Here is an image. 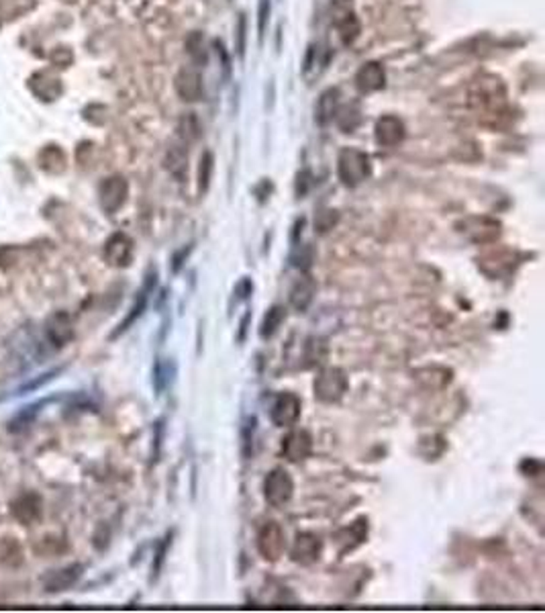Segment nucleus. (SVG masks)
Returning a JSON list of instances; mask_svg holds the SVG:
<instances>
[{
	"label": "nucleus",
	"mask_w": 545,
	"mask_h": 613,
	"mask_svg": "<svg viewBox=\"0 0 545 613\" xmlns=\"http://www.w3.org/2000/svg\"><path fill=\"white\" fill-rule=\"evenodd\" d=\"M451 374H453V372H451L449 368H444V366H431V368L421 370L417 379L423 382L427 389H431V391H437V384H435V381H439L441 389H446L447 384L451 382Z\"/></svg>",
	"instance_id": "22"
},
{
	"label": "nucleus",
	"mask_w": 545,
	"mask_h": 613,
	"mask_svg": "<svg viewBox=\"0 0 545 613\" xmlns=\"http://www.w3.org/2000/svg\"><path fill=\"white\" fill-rule=\"evenodd\" d=\"M186 48H188V53L190 58L194 60V64L199 66H204L207 64V51H204V39L200 33H192L188 39H186Z\"/></svg>",
	"instance_id": "30"
},
{
	"label": "nucleus",
	"mask_w": 545,
	"mask_h": 613,
	"mask_svg": "<svg viewBox=\"0 0 545 613\" xmlns=\"http://www.w3.org/2000/svg\"><path fill=\"white\" fill-rule=\"evenodd\" d=\"M502 99H505V88L495 76H482L472 86V102L474 104L478 102L480 107H492L495 109L498 102H502Z\"/></svg>",
	"instance_id": "11"
},
{
	"label": "nucleus",
	"mask_w": 545,
	"mask_h": 613,
	"mask_svg": "<svg viewBox=\"0 0 545 613\" xmlns=\"http://www.w3.org/2000/svg\"><path fill=\"white\" fill-rule=\"evenodd\" d=\"M337 174H339V180L349 186V188H356L362 183H365L372 174V162H370V156L362 151V149L356 148H347L339 153V160H337Z\"/></svg>",
	"instance_id": "3"
},
{
	"label": "nucleus",
	"mask_w": 545,
	"mask_h": 613,
	"mask_svg": "<svg viewBox=\"0 0 545 613\" xmlns=\"http://www.w3.org/2000/svg\"><path fill=\"white\" fill-rule=\"evenodd\" d=\"M268 15H270V0H260V41L264 39Z\"/></svg>",
	"instance_id": "37"
},
{
	"label": "nucleus",
	"mask_w": 545,
	"mask_h": 613,
	"mask_svg": "<svg viewBox=\"0 0 545 613\" xmlns=\"http://www.w3.org/2000/svg\"><path fill=\"white\" fill-rule=\"evenodd\" d=\"M286 550V533L278 521H265L258 531V552L268 563H278Z\"/></svg>",
	"instance_id": "6"
},
{
	"label": "nucleus",
	"mask_w": 545,
	"mask_h": 613,
	"mask_svg": "<svg viewBox=\"0 0 545 613\" xmlns=\"http://www.w3.org/2000/svg\"><path fill=\"white\" fill-rule=\"evenodd\" d=\"M251 293H253V282H251V278H241L239 284L235 286V291H233V300H235V305H237V303H241V300H249V298H251Z\"/></svg>",
	"instance_id": "35"
},
{
	"label": "nucleus",
	"mask_w": 545,
	"mask_h": 613,
	"mask_svg": "<svg viewBox=\"0 0 545 613\" xmlns=\"http://www.w3.org/2000/svg\"><path fill=\"white\" fill-rule=\"evenodd\" d=\"M170 544H172V533H167L164 540L160 542V546H158V552H155V560H153V566H151L153 579H158V575H160V570H162V566H164L165 554H167V548H170Z\"/></svg>",
	"instance_id": "33"
},
{
	"label": "nucleus",
	"mask_w": 545,
	"mask_h": 613,
	"mask_svg": "<svg viewBox=\"0 0 545 613\" xmlns=\"http://www.w3.org/2000/svg\"><path fill=\"white\" fill-rule=\"evenodd\" d=\"M456 232L476 246H488V244H495L500 237L502 225L498 219H492V217L470 215L456 223Z\"/></svg>",
	"instance_id": "4"
},
{
	"label": "nucleus",
	"mask_w": 545,
	"mask_h": 613,
	"mask_svg": "<svg viewBox=\"0 0 545 613\" xmlns=\"http://www.w3.org/2000/svg\"><path fill=\"white\" fill-rule=\"evenodd\" d=\"M176 374V364L172 360H158L155 368H153V384L158 393H164L165 386H170V382Z\"/></svg>",
	"instance_id": "24"
},
{
	"label": "nucleus",
	"mask_w": 545,
	"mask_h": 613,
	"mask_svg": "<svg viewBox=\"0 0 545 613\" xmlns=\"http://www.w3.org/2000/svg\"><path fill=\"white\" fill-rule=\"evenodd\" d=\"M286 315H288V309L284 305H272L265 311L264 319L260 323V337L262 340H272L276 333L280 332L282 323L286 321Z\"/></svg>",
	"instance_id": "19"
},
{
	"label": "nucleus",
	"mask_w": 545,
	"mask_h": 613,
	"mask_svg": "<svg viewBox=\"0 0 545 613\" xmlns=\"http://www.w3.org/2000/svg\"><path fill=\"white\" fill-rule=\"evenodd\" d=\"M368 531H370V524H368V517H358L356 521H351L349 526L341 528L335 536V542H337V552H339V558L346 556L347 552L356 550L358 546H362L363 542L368 540Z\"/></svg>",
	"instance_id": "10"
},
{
	"label": "nucleus",
	"mask_w": 545,
	"mask_h": 613,
	"mask_svg": "<svg viewBox=\"0 0 545 613\" xmlns=\"http://www.w3.org/2000/svg\"><path fill=\"white\" fill-rule=\"evenodd\" d=\"M321 346H325V340H319V337H309L307 340V354H304V360H307V368L314 364H321L325 358H327V348L321 349Z\"/></svg>",
	"instance_id": "28"
},
{
	"label": "nucleus",
	"mask_w": 545,
	"mask_h": 613,
	"mask_svg": "<svg viewBox=\"0 0 545 613\" xmlns=\"http://www.w3.org/2000/svg\"><path fill=\"white\" fill-rule=\"evenodd\" d=\"M384 70H382L380 64L376 62H370V64H363L360 67V72L356 74V86L362 90V92H374V90H380L384 86Z\"/></svg>",
	"instance_id": "17"
},
{
	"label": "nucleus",
	"mask_w": 545,
	"mask_h": 613,
	"mask_svg": "<svg viewBox=\"0 0 545 613\" xmlns=\"http://www.w3.org/2000/svg\"><path fill=\"white\" fill-rule=\"evenodd\" d=\"M335 223H337V213L335 211H323L314 219V227L321 233H327L329 229H333Z\"/></svg>",
	"instance_id": "36"
},
{
	"label": "nucleus",
	"mask_w": 545,
	"mask_h": 613,
	"mask_svg": "<svg viewBox=\"0 0 545 613\" xmlns=\"http://www.w3.org/2000/svg\"><path fill=\"white\" fill-rule=\"evenodd\" d=\"M192 251V246H188V248H182L174 258H172V272H180V268L184 266V262H186V258H188V254Z\"/></svg>",
	"instance_id": "38"
},
{
	"label": "nucleus",
	"mask_w": 545,
	"mask_h": 613,
	"mask_svg": "<svg viewBox=\"0 0 545 613\" xmlns=\"http://www.w3.org/2000/svg\"><path fill=\"white\" fill-rule=\"evenodd\" d=\"M311 176H309V172H302V174H298V180H302V184H307V180H309ZM304 190H309L307 186L304 188H300V186H297V195L298 197H304Z\"/></svg>",
	"instance_id": "41"
},
{
	"label": "nucleus",
	"mask_w": 545,
	"mask_h": 613,
	"mask_svg": "<svg viewBox=\"0 0 545 613\" xmlns=\"http://www.w3.org/2000/svg\"><path fill=\"white\" fill-rule=\"evenodd\" d=\"M519 470H521V474L535 479V477L544 474V462L537 460V458H525V460L519 465Z\"/></svg>",
	"instance_id": "34"
},
{
	"label": "nucleus",
	"mask_w": 545,
	"mask_h": 613,
	"mask_svg": "<svg viewBox=\"0 0 545 613\" xmlns=\"http://www.w3.org/2000/svg\"><path fill=\"white\" fill-rule=\"evenodd\" d=\"M165 162H167V164H165L167 170H170L178 180H184L186 170H188V153L182 148H178V146H174V148L167 151Z\"/></svg>",
	"instance_id": "23"
},
{
	"label": "nucleus",
	"mask_w": 545,
	"mask_h": 613,
	"mask_svg": "<svg viewBox=\"0 0 545 613\" xmlns=\"http://www.w3.org/2000/svg\"><path fill=\"white\" fill-rule=\"evenodd\" d=\"M148 293H149V291H145V288H143V291L139 293V297H137V300H135V305H133V307H131V313L125 317V321H123V323L119 325V330H116V332L113 333V337H116V335H121V333L127 332V330L131 327L133 323H135V321H137L139 317L143 315V311H145V307H148V297H149Z\"/></svg>",
	"instance_id": "25"
},
{
	"label": "nucleus",
	"mask_w": 545,
	"mask_h": 613,
	"mask_svg": "<svg viewBox=\"0 0 545 613\" xmlns=\"http://www.w3.org/2000/svg\"><path fill=\"white\" fill-rule=\"evenodd\" d=\"M249 319H251V311H248V313L243 315V319H241V330H239V337H237L239 342H243V340H246V332H248Z\"/></svg>",
	"instance_id": "40"
},
{
	"label": "nucleus",
	"mask_w": 545,
	"mask_h": 613,
	"mask_svg": "<svg viewBox=\"0 0 545 613\" xmlns=\"http://www.w3.org/2000/svg\"><path fill=\"white\" fill-rule=\"evenodd\" d=\"M314 398L325 403V405H335L341 403L343 397L349 391V379H347L346 370L337 368V366H327L323 368L313 382Z\"/></svg>",
	"instance_id": "2"
},
{
	"label": "nucleus",
	"mask_w": 545,
	"mask_h": 613,
	"mask_svg": "<svg viewBox=\"0 0 545 613\" xmlns=\"http://www.w3.org/2000/svg\"><path fill=\"white\" fill-rule=\"evenodd\" d=\"M337 107H339V90L337 88H327L316 100V109H314L316 123L319 125H327L329 121H333V116L337 115Z\"/></svg>",
	"instance_id": "18"
},
{
	"label": "nucleus",
	"mask_w": 545,
	"mask_h": 613,
	"mask_svg": "<svg viewBox=\"0 0 545 613\" xmlns=\"http://www.w3.org/2000/svg\"><path fill=\"white\" fill-rule=\"evenodd\" d=\"M280 452H282V456H284L288 462H292V465L304 462V460L313 454V435H311V431H307V430L288 431V433L282 438Z\"/></svg>",
	"instance_id": "8"
},
{
	"label": "nucleus",
	"mask_w": 545,
	"mask_h": 613,
	"mask_svg": "<svg viewBox=\"0 0 545 613\" xmlns=\"http://www.w3.org/2000/svg\"><path fill=\"white\" fill-rule=\"evenodd\" d=\"M360 123H362V116H360L358 107H346V109H341L339 115H337V125H339L341 131L351 133Z\"/></svg>",
	"instance_id": "29"
},
{
	"label": "nucleus",
	"mask_w": 545,
	"mask_h": 613,
	"mask_svg": "<svg viewBox=\"0 0 545 613\" xmlns=\"http://www.w3.org/2000/svg\"><path fill=\"white\" fill-rule=\"evenodd\" d=\"M523 254L512 248H496L476 258L478 270L490 281H502L514 274V270L523 262Z\"/></svg>",
	"instance_id": "1"
},
{
	"label": "nucleus",
	"mask_w": 545,
	"mask_h": 613,
	"mask_svg": "<svg viewBox=\"0 0 545 613\" xmlns=\"http://www.w3.org/2000/svg\"><path fill=\"white\" fill-rule=\"evenodd\" d=\"M264 497L268 501V505L280 509L284 505H288L292 497H294V481L290 477V472L282 466L272 468L264 479Z\"/></svg>",
	"instance_id": "5"
},
{
	"label": "nucleus",
	"mask_w": 545,
	"mask_h": 613,
	"mask_svg": "<svg viewBox=\"0 0 545 613\" xmlns=\"http://www.w3.org/2000/svg\"><path fill=\"white\" fill-rule=\"evenodd\" d=\"M314 295H316V282L313 276L304 274L290 288V307L297 313H307V309L313 305Z\"/></svg>",
	"instance_id": "14"
},
{
	"label": "nucleus",
	"mask_w": 545,
	"mask_h": 613,
	"mask_svg": "<svg viewBox=\"0 0 545 613\" xmlns=\"http://www.w3.org/2000/svg\"><path fill=\"white\" fill-rule=\"evenodd\" d=\"M176 90L182 100L194 102L202 99V80L200 74L194 67H182L180 74L176 76Z\"/></svg>",
	"instance_id": "15"
},
{
	"label": "nucleus",
	"mask_w": 545,
	"mask_h": 613,
	"mask_svg": "<svg viewBox=\"0 0 545 613\" xmlns=\"http://www.w3.org/2000/svg\"><path fill=\"white\" fill-rule=\"evenodd\" d=\"M104 254H106L109 264L119 266V268H121V266H127L129 262H131L133 242L127 237V235L116 233V235H113V237L109 239Z\"/></svg>",
	"instance_id": "16"
},
{
	"label": "nucleus",
	"mask_w": 545,
	"mask_h": 613,
	"mask_svg": "<svg viewBox=\"0 0 545 613\" xmlns=\"http://www.w3.org/2000/svg\"><path fill=\"white\" fill-rule=\"evenodd\" d=\"M213 168H215V158L211 151H204L200 156V166H199V192L204 195L211 186V178H213Z\"/></svg>",
	"instance_id": "26"
},
{
	"label": "nucleus",
	"mask_w": 545,
	"mask_h": 613,
	"mask_svg": "<svg viewBox=\"0 0 545 613\" xmlns=\"http://www.w3.org/2000/svg\"><path fill=\"white\" fill-rule=\"evenodd\" d=\"M127 199V183L121 176H113L109 180H104L100 186V202L104 207V211L115 213L116 209L123 207V202Z\"/></svg>",
	"instance_id": "12"
},
{
	"label": "nucleus",
	"mask_w": 545,
	"mask_h": 613,
	"mask_svg": "<svg viewBox=\"0 0 545 613\" xmlns=\"http://www.w3.org/2000/svg\"><path fill=\"white\" fill-rule=\"evenodd\" d=\"M321 556H323V540L313 531H298L290 546L292 563L300 566H313L321 560Z\"/></svg>",
	"instance_id": "7"
},
{
	"label": "nucleus",
	"mask_w": 545,
	"mask_h": 613,
	"mask_svg": "<svg viewBox=\"0 0 545 613\" xmlns=\"http://www.w3.org/2000/svg\"><path fill=\"white\" fill-rule=\"evenodd\" d=\"M335 15H337L335 23H337V29H339V35H341L343 43H351V41L358 37V33H360V23H358V18H356V15H353L349 9L341 11V13L337 11Z\"/></svg>",
	"instance_id": "21"
},
{
	"label": "nucleus",
	"mask_w": 545,
	"mask_h": 613,
	"mask_svg": "<svg viewBox=\"0 0 545 613\" xmlns=\"http://www.w3.org/2000/svg\"><path fill=\"white\" fill-rule=\"evenodd\" d=\"M255 423L258 419L255 417H248L246 423H243V430H241V454L243 458L248 460L253 454V433H255Z\"/></svg>",
	"instance_id": "31"
},
{
	"label": "nucleus",
	"mask_w": 545,
	"mask_h": 613,
	"mask_svg": "<svg viewBox=\"0 0 545 613\" xmlns=\"http://www.w3.org/2000/svg\"><path fill=\"white\" fill-rule=\"evenodd\" d=\"M404 139V123L395 115H384L376 123V141L384 148H395Z\"/></svg>",
	"instance_id": "13"
},
{
	"label": "nucleus",
	"mask_w": 545,
	"mask_h": 613,
	"mask_svg": "<svg viewBox=\"0 0 545 613\" xmlns=\"http://www.w3.org/2000/svg\"><path fill=\"white\" fill-rule=\"evenodd\" d=\"M243 50H246V17L241 15V18H239V43H237L239 55H243Z\"/></svg>",
	"instance_id": "39"
},
{
	"label": "nucleus",
	"mask_w": 545,
	"mask_h": 613,
	"mask_svg": "<svg viewBox=\"0 0 545 613\" xmlns=\"http://www.w3.org/2000/svg\"><path fill=\"white\" fill-rule=\"evenodd\" d=\"M447 450V442L444 435L439 433H431V435H423L419 440V454L425 460H439Z\"/></svg>",
	"instance_id": "20"
},
{
	"label": "nucleus",
	"mask_w": 545,
	"mask_h": 613,
	"mask_svg": "<svg viewBox=\"0 0 545 613\" xmlns=\"http://www.w3.org/2000/svg\"><path fill=\"white\" fill-rule=\"evenodd\" d=\"M292 266H297L298 270H302V272H307L311 266H313V260H314V249L311 244H307V246H300V249H297L294 254H292Z\"/></svg>",
	"instance_id": "32"
},
{
	"label": "nucleus",
	"mask_w": 545,
	"mask_h": 613,
	"mask_svg": "<svg viewBox=\"0 0 545 613\" xmlns=\"http://www.w3.org/2000/svg\"><path fill=\"white\" fill-rule=\"evenodd\" d=\"M300 411H302V403H300L298 395L280 393L276 401L272 403L270 419L276 428H292L300 419Z\"/></svg>",
	"instance_id": "9"
},
{
	"label": "nucleus",
	"mask_w": 545,
	"mask_h": 613,
	"mask_svg": "<svg viewBox=\"0 0 545 613\" xmlns=\"http://www.w3.org/2000/svg\"><path fill=\"white\" fill-rule=\"evenodd\" d=\"M178 131H180V137L186 141V143L197 141V139L200 137V131H202V127H200L197 115H194V113H186V115L182 116Z\"/></svg>",
	"instance_id": "27"
}]
</instances>
